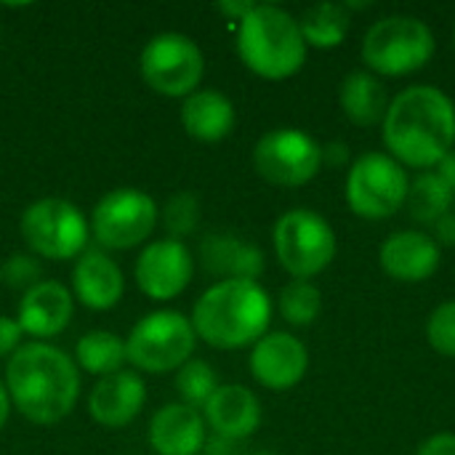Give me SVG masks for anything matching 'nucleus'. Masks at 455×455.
Listing matches in <instances>:
<instances>
[{
  "label": "nucleus",
  "mask_w": 455,
  "mask_h": 455,
  "mask_svg": "<svg viewBox=\"0 0 455 455\" xmlns=\"http://www.w3.org/2000/svg\"><path fill=\"white\" fill-rule=\"evenodd\" d=\"M200 455H243V451H240V443H235V440L211 437V440H205Z\"/></svg>",
  "instance_id": "c9c22d12"
},
{
  "label": "nucleus",
  "mask_w": 455,
  "mask_h": 455,
  "mask_svg": "<svg viewBox=\"0 0 455 455\" xmlns=\"http://www.w3.org/2000/svg\"><path fill=\"white\" fill-rule=\"evenodd\" d=\"M128 355H125V339L109 331H91L77 339L75 347V365L91 376H112L125 371Z\"/></svg>",
  "instance_id": "393cba45"
},
{
  "label": "nucleus",
  "mask_w": 455,
  "mask_h": 455,
  "mask_svg": "<svg viewBox=\"0 0 455 455\" xmlns=\"http://www.w3.org/2000/svg\"><path fill=\"white\" fill-rule=\"evenodd\" d=\"M235 120H237V115H235V104L229 101V96H224L221 91H213V88L195 91L181 104L184 131L192 139L205 141V144L227 139L235 128Z\"/></svg>",
  "instance_id": "4be33fe9"
},
{
  "label": "nucleus",
  "mask_w": 455,
  "mask_h": 455,
  "mask_svg": "<svg viewBox=\"0 0 455 455\" xmlns=\"http://www.w3.org/2000/svg\"><path fill=\"white\" fill-rule=\"evenodd\" d=\"M432 237L437 245H455V211L445 213L435 227H432Z\"/></svg>",
  "instance_id": "f704fd0d"
},
{
  "label": "nucleus",
  "mask_w": 455,
  "mask_h": 455,
  "mask_svg": "<svg viewBox=\"0 0 455 455\" xmlns=\"http://www.w3.org/2000/svg\"><path fill=\"white\" fill-rule=\"evenodd\" d=\"M160 219L155 200L133 187L107 192L91 211V235L101 251H128L149 240Z\"/></svg>",
  "instance_id": "9b49d317"
},
{
  "label": "nucleus",
  "mask_w": 455,
  "mask_h": 455,
  "mask_svg": "<svg viewBox=\"0 0 455 455\" xmlns=\"http://www.w3.org/2000/svg\"><path fill=\"white\" fill-rule=\"evenodd\" d=\"M309 371V352L304 341H299L293 333L275 331L261 336L251 349V373L253 379L272 389V392H288Z\"/></svg>",
  "instance_id": "4468645a"
},
{
  "label": "nucleus",
  "mask_w": 455,
  "mask_h": 455,
  "mask_svg": "<svg viewBox=\"0 0 455 455\" xmlns=\"http://www.w3.org/2000/svg\"><path fill=\"white\" fill-rule=\"evenodd\" d=\"M352 152L347 147V141H331L323 147V165H331V168H344L349 163Z\"/></svg>",
  "instance_id": "72a5a7b5"
},
{
  "label": "nucleus",
  "mask_w": 455,
  "mask_h": 455,
  "mask_svg": "<svg viewBox=\"0 0 455 455\" xmlns=\"http://www.w3.org/2000/svg\"><path fill=\"white\" fill-rule=\"evenodd\" d=\"M435 171L440 173V179L451 187V192L455 195V147L448 152V155H445V157H443V160H440V165H437Z\"/></svg>",
  "instance_id": "4c0bfd02"
},
{
  "label": "nucleus",
  "mask_w": 455,
  "mask_h": 455,
  "mask_svg": "<svg viewBox=\"0 0 455 455\" xmlns=\"http://www.w3.org/2000/svg\"><path fill=\"white\" fill-rule=\"evenodd\" d=\"M253 168L275 187H304L323 168V144L299 128H275L256 141Z\"/></svg>",
  "instance_id": "f8f14e48"
},
{
  "label": "nucleus",
  "mask_w": 455,
  "mask_h": 455,
  "mask_svg": "<svg viewBox=\"0 0 455 455\" xmlns=\"http://www.w3.org/2000/svg\"><path fill=\"white\" fill-rule=\"evenodd\" d=\"M251 455H280V453H275V451H256V453H251Z\"/></svg>",
  "instance_id": "ea45409f"
},
{
  "label": "nucleus",
  "mask_w": 455,
  "mask_h": 455,
  "mask_svg": "<svg viewBox=\"0 0 455 455\" xmlns=\"http://www.w3.org/2000/svg\"><path fill=\"white\" fill-rule=\"evenodd\" d=\"M19 229L27 248L48 261L77 259L88 248L91 237V227L83 211L61 197H43L27 205Z\"/></svg>",
  "instance_id": "1a4fd4ad"
},
{
  "label": "nucleus",
  "mask_w": 455,
  "mask_h": 455,
  "mask_svg": "<svg viewBox=\"0 0 455 455\" xmlns=\"http://www.w3.org/2000/svg\"><path fill=\"white\" fill-rule=\"evenodd\" d=\"M8 413H11V397H8L5 384H0V429H3L5 421H8Z\"/></svg>",
  "instance_id": "58836bf2"
},
{
  "label": "nucleus",
  "mask_w": 455,
  "mask_h": 455,
  "mask_svg": "<svg viewBox=\"0 0 455 455\" xmlns=\"http://www.w3.org/2000/svg\"><path fill=\"white\" fill-rule=\"evenodd\" d=\"M197 333L192 320L176 309H160L141 317L125 339L128 363L141 373H171L192 360Z\"/></svg>",
  "instance_id": "423d86ee"
},
{
  "label": "nucleus",
  "mask_w": 455,
  "mask_h": 455,
  "mask_svg": "<svg viewBox=\"0 0 455 455\" xmlns=\"http://www.w3.org/2000/svg\"><path fill=\"white\" fill-rule=\"evenodd\" d=\"M147 403V384L136 371H120L93 384L88 395V413L104 429L128 427Z\"/></svg>",
  "instance_id": "dca6fc26"
},
{
  "label": "nucleus",
  "mask_w": 455,
  "mask_h": 455,
  "mask_svg": "<svg viewBox=\"0 0 455 455\" xmlns=\"http://www.w3.org/2000/svg\"><path fill=\"white\" fill-rule=\"evenodd\" d=\"M435 48V32L424 19L395 13L368 27L363 37V61L373 75L403 77L427 67Z\"/></svg>",
  "instance_id": "39448f33"
},
{
  "label": "nucleus",
  "mask_w": 455,
  "mask_h": 455,
  "mask_svg": "<svg viewBox=\"0 0 455 455\" xmlns=\"http://www.w3.org/2000/svg\"><path fill=\"white\" fill-rule=\"evenodd\" d=\"M200 261L208 275L221 280H253L259 283L264 272V253L259 245L240 240L229 232L208 235L200 243Z\"/></svg>",
  "instance_id": "412c9836"
},
{
  "label": "nucleus",
  "mask_w": 455,
  "mask_h": 455,
  "mask_svg": "<svg viewBox=\"0 0 455 455\" xmlns=\"http://www.w3.org/2000/svg\"><path fill=\"white\" fill-rule=\"evenodd\" d=\"M416 455H455V435L453 432L432 435L427 443H421Z\"/></svg>",
  "instance_id": "473e14b6"
},
{
  "label": "nucleus",
  "mask_w": 455,
  "mask_h": 455,
  "mask_svg": "<svg viewBox=\"0 0 455 455\" xmlns=\"http://www.w3.org/2000/svg\"><path fill=\"white\" fill-rule=\"evenodd\" d=\"M440 245L432 235L419 229H403L384 240L379 251L381 269L400 283H424L440 269Z\"/></svg>",
  "instance_id": "a211bd4d"
},
{
  "label": "nucleus",
  "mask_w": 455,
  "mask_h": 455,
  "mask_svg": "<svg viewBox=\"0 0 455 455\" xmlns=\"http://www.w3.org/2000/svg\"><path fill=\"white\" fill-rule=\"evenodd\" d=\"M0 280H3V275H0Z\"/></svg>",
  "instance_id": "79ce46f5"
},
{
  "label": "nucleus",
  "mask_w": 455,
  "mask_h": 455,
  "mask_svg": "<svg viewBox=\"0 0 455 455\" xmlns=\"http://www.w3.org/2000/svg\"><path fill=\"white\" fill-rule=\"evenodd\" d=\"M72 291L85 309L107 312L120 304L125 293V277L117 261L107 256V251L85 248L72 269Z\"/></svg>",
  "instance_id": "f3484780"
},
{
  "label": "nucleus",
  "mask_w": 455,
  "mask_h": 455,
  "mask_svg": "<svg viewBox=\"0 0 455 455\" xmlns=\"http://www.w3.org/2000/svg\"><path fill=\"white\" fill-rule=\"evenodd\" d=\"M203 421L213 429L216 437L243 443L261 427V403L248 387L219 384L203 408Z\"/></svg>",
  "instance_id": "6ab92c4d"
},
{
  "label": "nucleus",
  "mask_w": 455,
  "mask_h": 455,
  "mask_svg": "<svg viewBox=\"0 0 455 455\" xmlns=\"http://www.w3.org/2000/svg\"><path fill=\"white\" fill-rule=\"evenodd\" d=\"M195 259L192 251L181 240H155L149 243L133 267V277L139 291L152 301H171L187 291L192 283Z\"/></svg>",
  "instance_id": "ddd939ff"
},
{
  "label": "nucleus",
  "mask_w": 455,
  "mask_h": 455,
  "mask_svg": "<svg viewBox=\"0 0 455 455\" xmlns=\"http://www.w3.org/2000/svg\"><path fill=\"white\" fill-rule=\"evenodd\" d=\"M237 53L243 64L264 80L293 77L307 61V43L299 19L280 5L256 3L237 21Z\"/></svg>",
  "instance_id": "20e7f679"
},
{
  "label": "nucleus",
  "mask_w": 455,
  "mask_h": 455,
  "mask_svg": "<svg viewBox=\"0 0 455 455\" xmlns=\"http://www.w3.org/2000/svg\"><path fill=\"white\" fill-rule=\"evenodd\" d=\"M147 437L157 455H200L208 440L203 413L184 403L163 405L152 416Z\"/></svg>",
  "instance_id": "aec40b11"
},
{
  "label": "nucleus",
  "mask_w": 455,
  "mask_h": 455,
  "mask_svg": "<svg viewBox=\"0 0 455 455\" xmlns=\"http://www.w3.org/2000/svg\"><path fill=\"white\" fill-rule=\"evenodd\" d=\"M0 275H3V280L13 291H24L27 293L29 288H35L37 283H43V264L35 256H29V253H13L3 264Z\"/></svg>",
  "instance_id": "7c9ffc66"
},
{
  "label": "nucleus",
  "mask_w": 455,
  "mask_h": 455,
  "mask_svg": "<svg viewBox=\"0 0 455 455\" xmlns=\"http://www.w3.org/2000/svg\"><path fill=\"white\" fill-rule=\"evenodd\" d=\"M283 320L296 328H307L320 317L323 309V293L312 280H291L277 299Z\"/></svg>",
  "instance_id": "bb28decb"
},
{
  "label": "nucleus",
  "mask_w": 455,
  "mask_h": 455,
  "mask_svg": "<svg viewBox=\"0 0 455 455\" xmlns=\"http://www.w3.org/2000/svg\"><path fill=\"white\" fill-rule=\"evenodd\" d=\"M411 176L387 152L360 155L347 173V205L352 213L368 221H384L395 216L408 200Z\"/></svg>",
  "instance_id": "6e6552de"
},
{
  "label": "nucleus",
  "mask_w": 455,
  "mask_h": 455,
  "mask_svg": "<svg viewBox=\"0 0 455 455\" xmlns=\"http://www.w3.org/2000/svg\"><path fill=\"white\" fill-rule=\"evenodd\" d=\"M21 336L16 317H0V357H11L21 347Z\"/></svg>",
  "instance_id": "2f4dec72"
},
{
  "label": "nucleus",
  "mask_w": 455,
  "mask_h": 455,
  "mask_svg": "<svg viewBox=\"0 0 455 455\" xmlns=\"http://www.w3.org/2000/svg\"><path fill=\"white\" fill-rule=\"evenodd\" d=\"M141 80L160 96L187 99L197 91L205 75L200 45L181 32L155 35L139 56Z\"/></svg>",
  "instance_id": "9d476101"
},
{
  "label": "nucleus",
  "mask_w": 455,
  "mask_h": 455,
  "mask_svg": "<svg viewBox=\"0 0 455 455\" xmlns=\"http://www.w3.org/2000/svg\"><path fill=\"white\" fill-rule=\"evenodd\" d=\"M160 221H163V229L168 232L171 240L184 243V237H189L200 227V200H197V195L179 192V195L168 197L163 211H160Z\"/></svg>",
  "instance_id": "c85d7f7f"
},
{
  "label": "nucleus",
  "mask_w": 455,
  "mask_h": 455,
  "mask_svg": "<svg viewBox=\"0 0 455 455\" xmlns=\"http://www.w3.org/2000/svg\"><path fill=\"white\" fill-rule=\"evenodd\" d=\"M5 389L11 405L29 424L53 427L77 405L80 368L48 341H27L5 363Z\"/></svg>",
  "instance_id": "f03ea898"
},
{
  "label": "nucleus",
  "mask_w": 455,
  "mask_h": 455,
  "mask_svg": "<svg viewBox=\"0 0 455 455\" xmlns=\"http://www.w3.org/2000/svg\"><path fill=\"white\" fill-rule=\"evenodd\" d=\"M455 195L451 187L440 179L437 171H421L416 179H411L408 187V216L424 227H435L445 213L453 211Z\"/></svg>",
  "instance_id": "a878e982"
},
{
  "label": "nucleus",
  "mask_w": 455,
  "mask_h": 455,
  "mask_svg": "<svg viewBox=\"0 0 455 455\" xmlns=\"http://www.w3.org/2000/svg\"><path fill=\"white\" fill-rule=\"evenodd\" d=\"M75 312V299L69 288L59 280H43L35 288H29L16 309V323L24 336H32L35 341H45L59 336Z\"/></svg>",
  "instance_id": "2eb2a0df"
},
{
  "label": "nucleus",
  "mask_w": 455,
  "mask_h": 455,
  "mask_svg": "<svg viewBox=\"0 0 455 455\" xmlns=\"http://www.w3.org/2000/svg\"><path fill=\"white\" fill-rule=\"evenodd\" d=\"M253 5H256V3H245V0H221L216 8H219L224 16H229L232 21H243V19L253 11Z\"/></svg>",
  "instance_id": "e433bc0d"
},
{
  "label": "nucleus",
  "mask_w": 455,
  "mask_h": 455,
  "mask_svg": "<svg viewBox=\"0 0 455 455\" xmlns=\"http://www.w3.org/2000/svg\"><path fill=\"white\" fill-rule=\"evenodd\" d=\"M384 147L403 168L435 171L455 147V104L437 85H411L400 91L381 123Z\"/></svg>",
  "instance_id": "f257e3e1"
},
{
  "label": "nucleus",
  "mask_w": 455,
  "mask_h": 455,
  "mask_svg": "<svg viewBox=\"0 0 455 455\" xmlns=\"http://www.w3.org/2000/svg\"><path fill=\"white\" fill-rule=\"evenodd\" d=\"M339 101H341L347 120L360 125V128H371V125L384 123V115L389 107V96H387L384 83L373 72H365V69L349 72L341 80Z\"/></svg>",
  "instance_id": "5701e85b"
},
{
  "label": "nucleus",
  "mask_w": 455,
  "mask_h": 455,
  "mask_svg": "<svg viewBox=\"0 0 455 455\" xmlns=\"http://www.w3.org/2000/svg\"><path fill=\"white\" fill-rule=\"evenodd\" d=\"M219 389V376L205 360H189L176 373V392L184 405L200 411Z\"/></svg>",
  "instance_id": "cd10ccee"
},
{
  "label": "nucleus",
  "mask_w": 455,
  "mask_h": 455,
  "mask_svg": "<svg viewBox=\"0 0 455 455\" xmlns=\"http://www.w3.org/2000/svg\"><path fill=\"white\" fill-rule=\"evenodd\" d=\"M429 347L445 357H455V299L440 304L427 323Z\"/></svg>",
  "instance_id": "c756f323"
},
{
  "label": "nucleus",
  "mask_w": 455,
  "mask_h": 455,
  "mask_svg": "<svg viewBox=\"0 0 455 455\" xmlns=\"http://www.w3.org/2000/svg\"><path fill=\"white\" fill-rule=\"evenodd\" d=\"M453 45H455V29H453Z\"/></svg>",
  "instance_id": "a19ab883"
},
{
  "label": "nucleus",
  "mask_w": 455,
  "mask_h": 455,
  "mask_svg": "<svg viewBox=\"0 0 455 455\" xmlns=\"http://www.w3.org/2000/svg\"><path fill=\"white\" fill-rule=\"evenodd\" d=\"M299 27L307 48H336L352 29V11L347 3H317L301 13Z\"/></svg>",
  "instance_id": "b1692460"
},
{
  "label": "nucleus",
  "mask_w": 455,
  "mask_h": 455,
  "mask_svg": "<svg viewBox=\"0 0 455 455\" xmlns=\"http://www.w3.org/2000/svg\"><path fill=\"white\" fill-rule=\"evenodd\" d=\"M280 267L293 280H309L325 272L336 256L333 227L309 208H293L283 213L272 232Z\"/></svg>",
  "instance_id": "0eeeda50"
},
{
  "label": "nucleus",
  "mask_w": 455,
  "mask_h": 455,
  "mask_svg": "<svg viewBox=\"0 0 455 455\" xmlns=\"http://www.w3.org/2000/svg\"><path fill=\"white\" fill-rule=\"evenodd\" d=\"M192 328L213 349L253 347L272 323V299L253 280H219L192 309Z\"/></svg>",
  "instance_id": "7ed1b4c3"
}]
</instances>
